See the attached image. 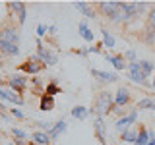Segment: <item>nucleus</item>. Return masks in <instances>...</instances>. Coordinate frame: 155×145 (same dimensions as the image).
<instances>
[{"label":"nucleus","mask_w":155,"mask_h":145,"mask_svg":"<svg viewBox=\"0 0 155 145\" xmlns=\"http://www.w3.org/2000/svg\"><path fill=\"white\" fill-rule=\"evenodd\" d=\"M74 6H76V10H80V12H84L87 18H95V10L91 8V4H87V2H76Z\"/></svg>","instance_id":"19"},{"label":"nucleus","mask_w":155,"mask_h":145,"mask_svg":"<svg viewBox=\"0 0 155 145\" xmlns=\"http://www.w3.org/2000/svg\"><path fill=\"white\" fill-rule=\"evenodd\" d=\"M41 110H52L54 108V101H52V97L51 95H43V99H41V106H39Z\"/></svg>","instance_id":"22"},{"label":"nucleus","mask_w":155,"mask_h":145,"mask_svg":"<svg viewBox=\"0 0 155 145\" xmlns=\"http://www.w3.org/2000/svg\"><path fill=\"white\" fill-rule=\"evenodd\" d=\"M128 74H130V79H132V81H136V83H140V85H147V77H145L143 72H142L140 60L130 62V64H128Z\"/></svg>","instance_id":"3"},{"label":"nucleus","mask_w":155,"mask_h":145,"mask_svg":"<svg viewBox=\"0 0 155 145\" xmlns=\"http://www.w3.org/2000/svg\"><path fill=\"white\" fill-rule=\"evenodd\" d=\"M138 108H149V110H155V99H142L138 101Z\"/></svg>","instance_id":"24"},{"label":"nucleus","mask_w":155,"mask_h":145,"mask_svg":"<svg viewBox=\"0 0 155 145\" xmlns=\"http://www.w3.org/2000/svg\"><path fill=\"white\" fill-rule=\"evenodd\" d=\"M124 58H126V60H130V62H136V52L134 50H126L124 52Z\"/></svg>","instance_id":"31"},{"label":"nucleus","mask_w":155,"mask_h":145,"mask_svg":"<svg viewBox=\"0 0 155 145\" xmlns=\"http://www.w3.org/2000/svg\"><path fill=\"white\" fill-rule=\"evenodd\" d=\"M147 27L155 31V2L151 4V12H149V19H147Z\"/></svg>","instance_id":"28"},{"label":"nucleus","mask_w":155,"mask_h":145,"mask_svg":"<svg viewBox=\"0 0 155 145\" xmlns=\"http://www.w3.org/2000/svg\"><path fill=\"white\" fill-rule=\"evenodd\" d=\"M128 103H130V91L126 87H120L114 97V106H126Z\"/></svg>","instance_id":"9"},{"label":"nucleus","mask_w":155,"mask_h":145,"mask_svg":"<svg viewBox=\"0 0 155 145\" xmlns=\"http://www.w3.org/2000/svg\"><path fill=\"white\" fill-rule=\"evenodd\" d=\"M0 99L10 101V103H16V105H19V106L23 105V99H21L18 93H14L12 89H0Z\"/></svg>","instance_id":"10"},{"label":"nucleus","mask_w":155,"mask_h":145,"mask_svg":"<svg viewBox=\"0 0 155 145\" xmlns=\"http://www.w3.org/2000/svg\"><path fill=\"white\" fill-rule=\"evenodd\" d=\"M0 52L8 56H18L19 54V47L18 45H10V43H0Z\"/></svg>","instance_id":"14"},{"label":"nucleus","mask_w":155,"mask_h":145,"mask_svg":"<svg viewBox=\"0 0 155 145\" xmlns=\"http://www.w3.org/2000/svg\"><path fill=\"white\" fill-rule=\"evenodd\" d=\"M97 8L101 10V14H105V16L110 19V18L114 16L116 8H118V2H99V4H97Z\"/></svg>","instance_id":"11"},{"label":"nucleus","mask_w":155,"mask_h":145,"mask_svg":"<svg viewBox=\"0 0 155 145\" xmlns=\"http://www.w3.org/2000/svg\"><path fill=\"white\" fill-rule=\"evenodd\" d=\"M10 10H14V12H18V19L19 23H25V18H27V12H25V4L23 2H10L8 4Z\"/></svg>","instance_id":"12"},{"label":"nucleus","mask_w":155,"mask_h":145,"mask_svg":"<svg viewBox=\"0 0 155 145\" xmlns=\"http://www.w3.org/2000/svg\"><path fill=\"white\" fill-rule=\"evenodd\" d=\"M113 110H114V97H113V93H110V91H101V93L97 95V99H95V106H93L91 112H95L97 116L103 118L105 114L113 112Z\"/></svg>","instance_id":"1"},{"label":"nucleus","mask_w":155,"mask_h":145,"mask_svg":"<svg viewBox=\"0 0 155 145\" xmlns=\"http://www.w3.org/2000/svg\"><path fill=\"white\" fill-rule=\"evenodd\" d=\"M45 91H47V95H51V97H52V95H56V93H60V87H58L56 83H48Z\"/></svg>","instance_id":"29"},{"label":"nucleus","mask_w":155,"mask_h":145,"mask_svg":"<svg viewBox=\"0 0 155 145\" xmlns=\"http://www.w3.org/2000/svg\"><path fill=\"white\" fill-rule=\"evenodd\" d=\"M151 87H153V89H155V79H153V83H151Z\"/></svg>","instance_id":"36"},{"label":"nucleus","mask_w":155,"mask_h":145,"mask_svg":"<svg viewBox=\"0 0 155 145\" xmlns=\"http://www.w3.org/2000/svg\"><path fill=\"white\" fill-rule=\"evenodd\" d=\"M37 58L39 60H43V64H48V66H52V64H56V56L52 54L51 50H47L45 47H43V43L41 41H37Z\"/></svg>","instance_id":"5"},{"label":"nucleus","mask_w":155,"mask_h":145,"mask_svg":"<svg viewBox=\"0 0 155 145\" xmlns=\"http://www.w3.org/2000/svg\"><path fill=\"white\" fill-rule=\"evenodd\" d=\"M107 60L113 64L116 70H124L126 68V62H124V56H116V54H107Z\"/></svg>","instance_id":"17"},{"label":"nucleus","mask_w":155,"mask_h":145,"mask_svg":"<svg viewBox=\"0 0 155 145\" xmlns=\"http://www.w3.org/2000/svg\"><path fill=\"white\" fill-rule=\"evenodd\" d=\"M136 137H138V132H134V130H126V132L120 134V139L122 141H136Z\"/></svg>","instance_id":"25"},{"label":"nucleus","mask_w":155,"mask_h":145,"mask_svg":"<svg viewBox=\"0 0 155 145\" xmlns=\"http://www.w3.org/2000/svg\"><path fill=\"white\" fill-rule=\"evenodd\" d=\"M147 145H155V137H153V139H151V141H149Z\"/></svg>","instance_id":"34"},{"label":"nucleus","mask_w":155,"mask_h":145,"mask_svg":"<svg viewBox=\"0 0 155 145\" xmlns=\"http://www.w3.org/2000/svg\"><path fill=\"white\" fill-rule=\"evenodd\" d=\"M149 141H151V137H149V130H145V128H140V132H138V137H136L134 145H147Z\"/></svg>","instance_id":"15"},{"label":"nucleus","mask_w":155,"mask_h":145,"mask_svg":"<svg viewBox=\"0 0 155 145\" xmlns=\"http://www.w3.org/2000/svg\"><path fill=\"white\" fill-rule=\"evenodd\" d=\"M64 130H66V122H64V120H58V122L52 126L51 130H48V135H51V139L52 137H58V135L64 132Z\"/></svg>","instance_id":"18"},{"label":"nucleus","mask_w":155,"mask_h":145,"mask_svg":"<svg viewBox=\"0 0 155 145\" xmlns=\"http://www.w3.org/2000/svg\"><path fill=\"white\" fill-rule=\"evenodd\" d=\"M45 68V64L43 62H39V58L37 56H33V58H27V62H23L21 66H19V70L21 72H27V74H39V72Z\"/></svg>","instance_id":"4"},{"label":"nucleus","mask_w":155,"mask_h":145,"mask_svg":"<svg viewBox=\"0 0 155 145\" xmlns=\"http://www.w3.org/2000/svg\"><path fill=\"white\" fill-rule=\"evenodd\" d=\"M10 87H12V91H16V93H23V89H25V85H27V79L23 76H14V77H10Z\"/></svg>","instance_id":"8"},{"label":"nucleus","mask_w":155,"mask_h":145,"mask_svg":"<svg viewBox=\"0 0 155 145\" xmlns=\"http://www.w3.org/2000/svg\"><path fill=\"white\" fill-rule=\"evenodd\" d=\"M147 6H149L147 2H130V8H132V16H134V18L142 16V14H143V10L147 8Z\"/></svg>","instance_id":"20"},{"label":"nucleus","mask_w":155,"mask_h":145,"mask_svg":"<svg viewBox=\"0 0 155 145\" xmlns=\"http://www.w3.org/2000/svg\"><path fill=\"white\" fill-rule=\"evenodd\" d=\"M12 114L16 116V118H23V112H21V110H18V108H12Z\"/></svg>","instance_id":"33"},{"label":"nucleus","mask_w":155,"mask_h":145,"mask_svg":"<svg viewBox=\"0 0 155 145\" xmlns=\"http://www.w3.org/2000/svg\"><path fill=\"white\" fill-rule=\"evenodd\" d=\"M31 141L35 145H48V141H51V135H48V132H35L31 135Z\"/></svg>","instance_id":"13"},{"label":"nucleus","mask_w":155,"mask_h":145,"mask_svg":"<svg viewBox=\"0 0 155 145\" xmlns=\"http://www.w3.org/2000/svg\"><path fill=\"white\" fill-rule=\"evenodd\" d=\"M12 134L16 135L18 141H23V139H25V132H21V130H18V128H14V130H12Z\"/></svg>","instance_id":"30"},{"label":"nucleus","mask_w":155,"mask_h":145,"mask_svg":"<svg viewBox=\"0 0 155 145\" xmlns=\"http://www.w3.org/2000/svg\"><path fill=\"white\" fill-rule=\"evenodd\" d=\"M136 120H138V112L136 110H132L130 114H126V116H122V118H118V122L114 124V128L118 130V132H126V130L132 126Z\"/></svg>","instance_id":"6"},{"label":"nucleus","mask_w":155,"mask_h":145,"mask_svg":"<svg viewBox=\"0 0 155 145\" xmlns=\"http://www.w3.org/2000/svg\"><path fill=\"white\" fill-rule=\"evenodd\" d=\"M87 114H89V110L84 108V106H74V108H72V116H74V118L85 120V118H87Z\"/></svg>","instance_id":"23"},{"label":"nucleus","mask_w":155,"mask_h":145,"mask_svg":"<svg viewBox=\"0 0 155 145\" xmlns=\"http://www.w3.org/2000/svg\"><path fill=\"white\" fill-rule=\"evenodd\" d=\"M0 43H10V45H19V33L14 25H4L0 29Z\"/></svg>","instance_id":"2"},{"label":"nucleus","mask_w":155,"mask_h":145,"mask_svg":"<svg viewBox=\"0 0 155 145\" xmlns=\"http://www.w3.org/2000/svg\"><path fill=\"white\" fill-rule=\"evenodd\" d=\"M45 33H47V27H45V25H39V27H37V35H39V37H43Z\"/></svg>","instance_id":"32"},{"label":"nucleus","mask_w":155,"mask_h":145,"mask_svg":"<svg viewBox=\"0 0 155 145\" xmlns=\"http://www.w3.org/2000/svg\"><path fill=\"white\" fill-rule=\"evenodd\" d=\"M91 76H95L99 81H105V83H114L116 79H118V76L114 74V72H101V70H91Z\"/></svg>","instance_id":"7"},{"label":"nucleus","mask_w":155,"mask_h":145,"mask_svg":"<svg viewBox=\"0 0 155 145\" xmlns=\"http://www.w3.org/2000/svg\"><path fill=\"white\" fill-rule=\"evenodd\" d=\"M78 31H80V35L84 37L87 43L93 41V31H91V29L87 27V23H85V21H81V23H80V29H78Z\"/></svg>","instance_id":"21"},{"label":"nucleus","mask_w":155,"mask_h":145,"mask_svg":"<svg viewBox=\"0 0 155 145\" xmlns=\"http://www.w3.org/2000/svg\"><path fill=\"white\" fill-rule=\"evenodd\" d=\"M93 126L97 130V137H99V141L105 145V126H103V118L101 116H97V118L93 120Z\"/></svg>","instance_id":"16"},{"label":"nucleus","mask_w":155,"mask_h":145,"mask_svg":"<svg viewBox=\"0 0 155 145\" xmlns=\"http://www.w3.org/2000/svg\"><path fill=\"white\" fill-rule=\"evenodd\" d=\"M101 33H103V45L107 48H113L114 47V37L109 35V33H107V29H101Z\"/></svg>","instance_id":"26"},{"label":"nucleus","mask_w":155,"mask_h":145,"mask_svg":"<svg viewBox=\"0 0 155 145\" xmlns=\"http://www.w3.org/2000/svg\"><path fill=\"white\" fill-rule=\"evenodd\" d=\"M140 66H142V72H143V76H145V77L151 76V72H153V64H151V62H147V60H140Z\"/></svg>","instance_id":"27"},{"label":"nucleus","mask_w":155,"mask_h":145,"mask_svg":"<svg viewBox=\"0 0 155 145\" xmlns=\"http://www.w3.org/2000/svg\"><path fill=\"white\" fill-rule=\"evenodd\" d=\"M0 66H2V52H0Z\"/></svg>","instance_id":"35"}]
</instances>
